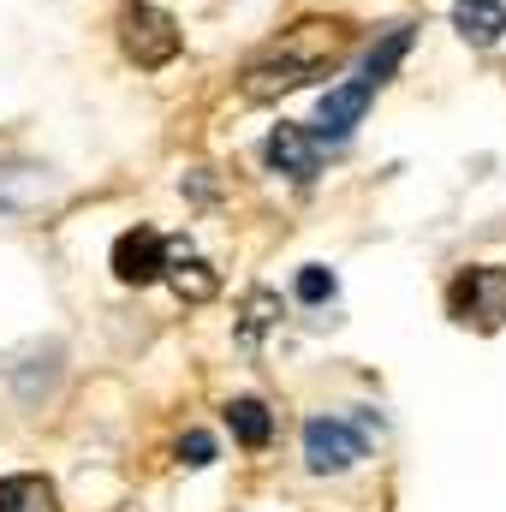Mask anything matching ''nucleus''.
Returning a JSON list of instances; mask_svg holds the SVG:
<instances>
[{
	"label": "nucleus",
	"mask_w": 506,
	"mask_h": 512,
	"mask_svg": "<svg viewBox=\"0 0 506 512\" xmlns=\"http://www.w3.org/2000/svg\"><path fill=\"white\" fill-rule=\"evenodd\" d=\"M179 453H185V465H215V435H203V429H191V435L179 441Z\"/></svg>",
	"instance_id": "13"
},
{
	"label": "nucleus",
	"mask_w": 506,
	"mask_h": 512,
	"mask_svg": "<svg viewBox=\"0 0 506 512\" xmlns=\"http://www.w3.org/2000/svg\"><path fill=\"white\" fill-rule=\"evenodd\" d=\"M453 24L471 48H489L506 36V0H459L453 6Z\"/></svg>",
	"instance_id": "8"
},
{
	"label": "nucleus",
	"mask_w": 506,
	"mask_h": 512,
	"mask_svg": "<svg viewBox=\"0 0 506 512\" xmlns=\"http://www.w3.org/2000/svg\"><path fill=\"white\" fill-rule=\"evenodd\" d=\"M405 48H411V24H393L387 36H381V48H370V60H364V72L352 78V84H340V90H328L322 96V108H316V143H346L352 131L364 126V114H370V102L381 96V84L393 78V66L405 60Z\"/></svg>",
	"instance_id": "1"
},
{
	"label": "nucleus",
	"mask_w": 506,
	"mask_h": 512,
	"mask_svg": "<svg viewBox=\"0 0 506 512\" xmlns=\"http://www.w3.org/2000/svg\"><path fill=\"white\" fill-rule=\"evenodd\" d=\"M167 280H173V292H179V298H191V304H203V298L215 292V274H209V262L185 256L179 245L167 251Z\"/></svg>",
	"instance_id": "11"
},
{
	"label": "nucleus",
	"mask_w": 506,
	"mask_h": 512,
	"mask_svg": "<svg viewBox=\"0 0 506 512\" xmlns=\"http://www.w3.org/2000/svg\"><path fill=\"white\" fill-rule=\"evenodd\" d=\"M120 42H126V54L143 66V72H161V66H173L179 60V24H173V12H161V6H149V0H131L126 18H120Z\"/></svg>",
	"instance_id": "5"
},
{
	"label": "nucleus",
	"mask_w": 506,
	"mask_h": 512,
	"mask_svg": "<svg viewBox=\"0 0 506 512\" xmlns=\"http://www.w3.org/2000/svg\"><path fill=\"white\" fill-rule=\"evenodd\" d=\"M370 435H376L370 411H358V417H310L304 423V465L316 477H340V471L370 459Z\"/></svg>",
	"instance_id": "3"
},
{
	"label": "nucleus",
	"mask_w": 506,
	"mask_h": 512,
	"mask_svg": "<svg viewBox=\"0 0 506 512\" xmlns=\"http://www.w3.org/2000/svg\"><path fill=\"white\" fill-rule=\"evenodd\" d=\"M447 310H453V322L495 334V328L506 322V268H495V262L459 268L453 286H447Z\"/></svg>",
	"instance_id": "4"
},
{
	"label": "nucleus",
	"mask_w": 506,
	"mask_h": 512,
	"mask_svg": "<svg viewBox=\"0 0 506 512\" xmlns=\"http://www.w3.org/2000/svg\"><path fill=\"white\" fill-rule=\"evenodd\" d=\"M0 512H60V495L42 477H0Z\"/></svg>",
	"instance_id": "10"
},
{
	"label": "nucleus",
	"mask_w": 506,
	"mask_h": 512,
	"mask_svg": "<svg viewBox=\"0 0 506 512\" xmlns=\"http://www.w3.org/2000/svg\"><path fill=\"white\" fill-rule=\"evenodd\" d=\"M340 54H346V24H328V30L316 36V48H298V30H292L274 54H262V60L245 66V96H251V102H274V96H286V90H304V84H316L322 72H334Z\"/></svg>",
	"instance_id": "2"
},
{
	"label": "nucleus",
	"mask_w": 506,
	"mask_h": 512,
	"mask_svg": "<svg viewBox=\"0 0 506 512\" xmlns=\"http://www.w3.org/2000/svg\"><path fill=\"white\" fill-rule=\"evenodd\" d=\"M334 292H340V280H334L328 268H316V262H310V268L298 274V298H304V304H328Z\"/></svg>",
	"instance_id": "12"
},
{
	"label": "nucleus",
	"mask_w": 506,
	"mask_h": 512,
	"mask_svg": "<svg viewBox=\"0 0 506 512\" xmlns=\"http://www.w3.org/2000/svg\"><path fill=\"white\" fill-rule=\"evenodd\" d=\"M167 239L155 233V227H131L114 239V274L126 280V286H155L161 274H167Z\"/></svg>",
	"instance_id": "6"
},
{
	"label": "nucleus",
	"mask_w": 506,
	"mask_h": 512,
	"mask_svg": "<svg viewBox=\"0 0 506 512\" xmlns=\"http://www.w3.org/2000/svg\"><path fill=\"white\" fill-rule=\"evenodd\" d=\"M227 423H233L239 447H251V453H262V447L274 441V411H268L262 399H233V405H227Z\"/></svg>",
	"instance_id": "9"
},
{
	"label": "nucleus",
	"mask_w": 506,
	"mask_h": 512,
	"mask_svg": "<svg viewBox=\"0 0 506 512\" xmlns=\"http://www.w3.org/2000/svg\"><path fill=\"white\" fill-rule=\"evenodd\" d=\"M262 155H268V167H280V173H292L298 185H310L316 173H322V143L310 137L304 126H292V120H280V126L268 131V143H262Z\"/></svg>",
	"instance_id": "7"
}]
</instances>
